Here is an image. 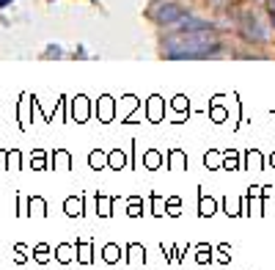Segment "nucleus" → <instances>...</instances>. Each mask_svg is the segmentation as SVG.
I'll list each match as a JSON object with an SVG mask.
<instances>
[{
	"mask_svg": "<svg viewBox=\"0 0 275 270\" xmlns=\"http://www.w3.org/2000/svg\"><path fill=\"white\" fill-rule=\"evenodd\" d=\"M113 201H116V196H97V213L102 215V218H110V207H113Z\"/></svg>",
	"mask_w": 275,
	"mask_h": 270,
	"instance_id": "nucleus-13",
	"label": "nucleus"
},
{
	"mask_svg": "<svg viewBox=\"0 0 275 270\" xmlns=\"http://www.w3.org/2000/svg\"><path fill=\"white\" fill-rule=\"evenodd\" d=\"M28 210H31L28 215H47V201L42 196H31L28 198Z\"/></svg>",
	"mask_w": 275,
	"mask_h": 270,
	"instance_id": "nucleus-15",
	"label": "nucleus"
},
{
	"mask_svg": "<svg viewBox=\"0 0 275 270\" xmlns=\"http://www.w3.org/2000/svg\"><path fill=\"white\" fill-rule=\"evenodd\" d=\"M270 163H272V166H275V152H272V157H270Z\"/></svg>",
	"mask_w": 275,
	"mask_h": 270,
	"instance_id": "nucleus-35",
	"label": "nucleus"
},
{
	"mask_svg": "<svg viewBox=\"0 0 275 270\" xmlns=\"http://www.w3.org/2000/svg\"><path fill=\"white\" fill-rule=\"evenodd\" d=\"M127 166V155L121 149H113L108 155V168H116V171H121V168Z\"/></svg>",
	"mask_w": 275,
	"mask_h": 270,
	"instance_id": "nucleus-12",
	"label": "nucleus"
},
{
	"mask_svg": "<svg viewBox=\"0 0 275 270\" xmlns=\"http://www.w3.org/2000/svg\"><path fill=\"white\" fill-rule=\"evenodd\" d=\"M162 108H165V102H162V97H151L149 99V105H146V116H149V121H162Z\"/></svg>",
	"mask_w": 275,
	"mask_h": 270,
	"instance_id": "nucleus-5",
	"label": "nucleus"
},
{
	"mask_svg": "<svg viewBox=\"0 0 275 270\" xmlns=\"http://www.w3.org/2000/svg\"><path fill=\"white\" fill-rule=\"evenodd\" d=\"M72 119H77V121L88 119V99H85L83 94H80V97L72 102Z\"/></svg>",
	"mask_w": 275,
	"mask_h": 270,
	"instance_id": "nucleus-7",
	"label": "nucleus"
},
{
	"mask_svg": "<svg viewBox=\"0 0 275 270\" xmlns=\"http://www.w3.org/2000/svg\"><path fill=\"white\" fill-rule=\"evenodd\" d=\"M151 215H157V218H160V215H165V198L160 196V193H151Z\"/></svg>",
	"mask_w": 275,
	"mask_h": 270,
	"instance_id": "nucleus-19",
	"label": "nucleus"
},
{
	"mask_svg": "<svg viewBox=\"0 0 275 270\" xmlns=\"http://www.w3.org/2000/svg\"><path fill=\"white\" fill-rule=\"evenodd\" d=\"M220 168H226V171H239L242 168V163H239V155L234 149L223 152V163H220Z\"/></svg>",
	"mask_w": 275,
	"mask_h": 270,
	"instance_id": "nucleus-11",
	"label": "nucleus"
},
{
	"mask_svg": "<svg viewBox=\"0 0 275 270\" xmlns=\"http://www.w3.org/2000/svg\"><path fill=\"white\" fill-rule=\"evenodd\" d=\"M6 163H9V168L20 171V168H22V152H20V149H11V152H6Z\"/></svg>",
	"mask_w": 275,
	"mask_h": 270,
	"instance_id": "nucleus-20",
	"label": "nucleus"
},
{
	"mask_svg": "<svg viewBox=\"0 0 275 270\" xmlns=\"http://www.w3.org/2000/svg\"><path fill=\"white\" fill-rule=\"evenodd\" d=\"M196 262H198V265H207V262H212V248H207V245H198V248H196Z\"/></svg>",
	"mask_w": 275,
	"mask_h": 270,
	"instance_id": "nucleus-25",
	"label": "nucleus"
},
{
	"mask_svg": "<svg viewBox=\"0 0 275 270\" xmlns=\"http://www.w3.org/2000/svg\"><path fill=\"white\" fill-rule=\"evenodd\" d=\"M146 259V248L140 243H130L127 245V262H140Z\"/></svg>",
	"mask_w": 275,
	"mask_h": 270,
	"instance_id": "nucleus-16",
	"label": "nucleus"
},
{
	"mask_svg": "<svg viewBox=\"0 0 275 270\" xmlns=\"http://www.w3.org/2000/svg\"><path fill=\"white\" fill-rule=\"evenodd\" d=\"M113 116H116V102H113V97H108V94H105V97H99V105H97V119L108 124V121H113Z\"/></svg>",
	"mask_w": 275,
	"mask_h": 270,
	"instance_id": "nucleus-2",
	"label": "nucleus"
},
{
	"mask_svg": "<svg viewBox=\"0 0 275 270\" xmlns=\"http://www.w3.org/2000/svg\"><path fill=\"white\" fill-rule=\"evenodd\" d=\"M119 256H121V248H119L116 243H108V245L102 248V259L110 262V265H113V262H119Z\"/></svg>",
	"mask_w": 275,
	"mask_h": 270,
	"instance_id": "nucleus-18",
	"label": "nucleus"
},
{
	"mask_svg": "<svg viewBox=\"0 0 275 270\" xmlns=\"http://www.w3.org/2000/svg\"><path fill=\"white\" fill-rule=\"evenodd\" d=\"M28 102H31V97H28V94H22V105H20V124L22 127H28Z\"/></svg>",
	"mask_w": 275,
	"mask_h": 270,
	"instance_id": "nucleus-29",
	"label": "nucleus"
},
{
	"mask_svg": "<svg viewBox=\"0 0 275 270\" xmlns=\"http://www.w3.org/2000/svg\"><path fill=\"white\" fill-rule=\"evenodd\" d=\"M215 47H218V39L209 36V33H187V36H173L165 44V52L173 58H198L207 55Z\"/></svg>",
	"mask_w": 275,
	"mask_h": 270,
	"instance_id": "nucleus-1",
	"label": "nucleus"
},
{
	"mask_svg": "<svg viewBox=\"0 0 275 270\" xmlns=\"http://www.w3.org/2000/svg\"><path fill=\"white\" fill-rule=\"evenodd\" d=\"M173 110H187V97L185 94H179V97H173Z\"/></svg>",
	"mask_w": 275,
	"mask_h": 270,
	"instance_id": "nucleus-33",
	"label": "nucleus"
},
{
	"mask_svg": "<svg viewBox=\"0 0 275 270\" xmlns=\"http://www.w3.org/2000/svg\"><path fill=\"white\" fill-rule=\"evenodd\" d=\"M63 213L72 215V218L85 215V196H69L66 201H63Z\"/></svg>",
	"mask_w": 275,
	"mask_h": 270,
	"instance_id": "nucleus-4",
	"label": "nucleus"
},
{
	"mask_svg": "<svg viewBox=\"0 0 275 270\" xmlns=\"http://www.w3.org/2000/svg\"><path fill=\"white\" fill-rule=\"evenodd\" d=\"M162 160H165V157H162V152H160V149H146V155H143V166L149 168V171H157V168L162 166Z\"/></svg>",
	"mask_w": 275,
	"mask_h": 270,
	"instance_id": "nucleus-8",
	"label": "nucleus"
},
{
	"mask_svg": "<svg viewBox=\"0 0 275 270\" xmlns=\"http://www.w3.org/2000/svg\"><path fill=\"white\" fill-rule=\"evenodd\" d=\"M33 254H36V256H33V259H36V262H39V265H44V262H47V259H50V245H44V243H39V245H36V251H33Z\"/></svg>",
	"mask_w": 275,
	"mask_h": 270,
	"instance_id": "nucleus-27",
	"label": "nucleus"
},
{
	"mask_svg": "<svg viewBox=\"0 0 275 270\" xmlns=\"http://www.w3.org/2000/svg\"><path fill=\"white\" fill-rule=\"evenodd\" d=\"M223 207H226V215H229V218H237V215H239V201H237V198L226 196L223 198Z\"/></svg>",
	"mask_w": 275,
	"mask_h": 270,
	"instance_id": "nucleus-24",
	"label": "nucleus"
},
{
	"mask_svg": "<svg viewBox=\"0 0 275 270\" xmlns=\"http://www.w3.org/2000/svg\"><path fill=\"white\" fill-rule=\"evenodd\" d=\"M198 190H201V187H198ZM215 213H218V201L201 190L198 193V215H201V218H212Z\"/></svg>",
	"mask_w": 275,
	"mask_h": 270,
	"instance_id": "nucleus-3",
	"label": "nucleus"
},
{
	"mask_svg": "<svg viewBox=\"0 0 275 270\" xmlns=\"http://www.w3.org/2000/svg\"><path fill=\"white\" fill-rule=\"evenodd\" d=\"M187 166V155L182 149H168V168L176 171V168H185Z\"/></svg>",
	"mask_w": 275,
	"mask_h": 270,
	"instance_id": "nucleus-10",
	"label": "nucleus"
},
{
	"mask_svg": "<svg viewBox=\"0 0 275 270\" xmlns=\"http://www.w3.org/2000/svg\"><path fill=\"white\" fill-rule=\"evenodd\" d=\"M88 166L94 168V171L105 168V166H108V155H105V152H99V149H94L91 155H88Z\"/></svg>",
	"mask_w": 275,
	"mask_h": 270,
	"instance_id": "nucleus-17",
	"label": "nucleus"
},
{
	"mask_svg": "<svg viewBox=\"0 0 275 270\" xmlns=\"http://www.w3.org/2000/svg\"><path fill=\"white\" fill-rule=\"evenodd\" d=\"M242 168H256V171H261V168H264V157H261V152L259 149L245 152V166Z\"/></svg>",
	"mask_w": 275,
	"mask_h": 270,
	"instance_id": "nucleus-9",
	"label": "nucleus"
},
{
	"mask_svg": "<svg viewBox=\"0 0 275 270\" xmlns=\"http://www.w3.org/2000/svg\"><path fill=\"white\" fill-rule=\"evenodd\" d=\"M72 251H74V245H66V243H61L55 248V256H58V262H63V265H66V262H72Z\"/></svg>",
	"mask_w": 275,
	"mask_h": 270,
	"instance_id": "nucleus-21",
	"label": "nucleus"
},
{
	"mask_svg": "<svg viewBox=\"0 0 275 270\" xmlns=\"http://www.w3.org/2000/svg\"><path fill=\"white\" fill-rule=\"evenodd\" d=\"M212 119H215V121H223V119H226V110L220 108V105H215V108H212Z\"/></svg>",
	"mask_w": 275,
	"mask_h": 270,
	"instance_id": "nucleus-34",
	"label": "nucleus"
},
{
	"mask_svg": "<svg viewBox=\"0 0 275 270\" xmlns=\"http://www.w3.org/2000/svg\"><path fill=\"white\" fill-rule=\"evenodd\" d=\"M44 160H47V155L42 149H33V155H31V163H33V168H36V171H44Z\"/></svg>",
	"mask_w": 275,
	"mask_h": 270,
	"instance_id": "nucleus-26",
	"label": "nucleus"
},
{
	"mask_svg": "<svg viewBox=\"0 0 275 270\" xmlns=\"http://www.w3.org/2000/svg\"><path fill=\"white\" fill-rule=\"evenodd\" d=\"M127 215H130V218H138V215H140V196L130 198V210H127Z\"/></svg>",
	"mask_w": 275,
	"mask_h": 270,
	"instance_id": "nucleus-31",
	"label": "nucleus"
},
{
	"mask_svg": "<svg viewBox=\"0 0 275 270\" xmlns=\"http://www.w3.org/2000/svg\"><path fill=\"white\" fill-rule=\"evenodd\" d=\"M179 207H182V198H176V196L165 198V213L171 215V218H176V215H182V213H179Z\"/></svg>",
	"mask_w": 275,
	"mask_h": 270,
	"instance_id": "nucleus-23",
	"label": "nucleus"
},
{
	"mask_svg": "<svg viewBox=\"0 0 275 270\" xmlns=\"http://www.w3.org/2000/svg\"><path fill=\"white\" fill-rule=\"evenodd\" d=\"M229 254H231V245H229V243H220V245H218V262H223V265H226V262L231 259Z\"/></svg>",
	"mask_w": 275,
	"mask_h": 270,
	"instance_id": "nucleus-30",
	"label": "nucleus"
},
{
	"mask_svg": "<svg viewBox=\"0 0 275 270\" xmlns=\"http://www.w3.org/2000/svg\"><path fill=\"white\" fill-rule=\"evenodd\" d=\"M135 108H138V97H132V94H130V97H124V110H121V119H127V116H130Z\"/></svg>",
	"mask_w": 275,
	"mask_h": 270,
	"instance_id": "nucleus-28",
	"label": "nucleus"
},
{
	"mask_svg": "<svg viewBox=\"0 0 275 270\" xmlns=\"http://www.w3.org/2000/svg\"><path fill=\"white\" fill-rule=\"evenodd\" d=\"M52 166H55L58 171H69V168H72V155H69L66 149H55L52 152Z\"/></svg>",
	"mask_w": 275,
	"mask_h": 270,
	"instance_id": "nucleus-6",
	"label": "nucleus"
},
{
	"mask_svg": "<svg viewBox=\"0 0 275 270\" xmlns=\"http://www.w3.org/2000/svg\"><path fill=\"white\" fill-rule=\"evenodd\" d=\"M74 248H77V254H80L77 259L83 262V265H91V259H94V256H91V240H77Z\"/></svg>",
	"mask_w": 275,
	"mask_h": 270,
	"instance_id": "nucleus-14",
	"label": "nucleus"
},
{
	"mask_svg": "<svg viewBox=\"0 0 275 270\" xmlns=\"http://www.w3.org/2000/svg\"><path fill=\"white\" fill-rule=\"evenodd\" d=\"M14 262H17V265H25V262H28L25 245H14Z\"/></svg>",
	"mask_w": 275,
	"mask_h": 270,
	"instance_id": "nucleus-32",
	"label": "nucleus"
},
{
	"mask_svg": "<svg viewBox=\"0 0 275 270\" xmlns=\"http://www.w3.org/2000/svg\"><path fill=\"white\" fill-rule=\"evenodd\" d=\"M204 163H207V168H220V163H223V152H207L204 155Z\"/></svg>",
	"mask_w": 275,
	"mask_h": 270,
	"instance_id": "nucleus-22",
	"label": "nucleus"
}]
</instances>
